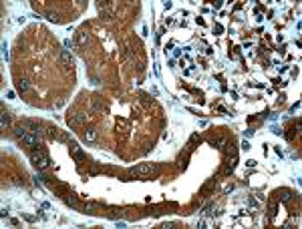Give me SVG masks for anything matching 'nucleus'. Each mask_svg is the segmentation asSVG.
<instances>
[{
    "label": "nucleus",
    "instance_id": "4",
    "mask_svg": "<svg viewBox=\"0 0 302 229\" xmlns=\"http://www.w3.org/2000/svg\"><path fill=\"white\" fill-rule=\"evenodd\" d=\"M60 64L67 67V68L73 64V54L69 52V50H60Z\"/></svg>",
    "mask_w": 302,
    "mask_h": 229
},
{
    "label": "nucleus",
    "instance_id": "2",
    "mask_svg": "<svg viewBox=\"0 0 302 229\" xmlns=\"http://www.w3.org/2000/svg\"><path fill=\"white\" fill-rule=\"evenodd\" d=\"M153 171V165L151 163H141V165H135L131 169V175L133 177H143V175H149Z\"/></svg>",
    "mask_w": 302,
    "mask_h": 229
},
{
    "label": "nucleus",
    "instance_id": "8",
    "mask_svg": "<svg viewBox=\"0 0 302 229\" xmlns=\"http://www.w3.org/2000/svg\"><path fill=\"white\" fill-rule=\"evenodd\" d=\"M77 40H79V44H85V42H89V34L87 32H79V38H77Z\"/></svg>",
    "mask_w": 302,
    "mask_h": 229
},
{
    "label": "nucleus",
    "instance_id": "7",
    "mask_svg": "<svg viewBox=\"0 0 302 229\" xmlns=\"http://www.w3.org/2000/svg\"><path fill=\"white\" fill-rule=\"evenodd\" d=\"M16 87H18L20 91H26V88H28V81H26V79H20V81L16 82Z\"/></svg>",
    "mask_w": 302,
    "mask_h": 229
},
{
    "label": "nucleus",
    "instance_id": "10",
    "mask_svg": "<svg viewBox=\"0 0 302 229\" xmlns=\"http://www.w3.org/2000/svg\"><path fill=\"white\" fill-rule=\"evenodd\" d=\"M8 121H10V119H8V113H2V127H6Z\"/></svg>",
    "mask_w": 302,
    "mask_h": 229
},
{
    "label": "nucleus",
    "instance_id": "13",
    "mask_svg": "<svg viewBox=\"0 0 302 229\" xmlns=\"http://www.w3.org/2000/svg\"><path fill=\"white\" fill-rule=\"evenodd\" d=\"M67 201L71 203V205H77V197H73V195H71V197H69V199H67Z\"/></svg>",
    "mask_w": 302,
    "mask_h": 229
},
{
    "label": "nucleus",
    "instance_id": "11",
    "mask_svg": "<svg viewBox=\"0 0 302 229\" xmlns=\"http://www.w3.org/2000/svg\"><path fill=\"white\" fill-rule=\"evenodd\" d=\"M71 149H73V153H77V155H81V149L77 143H71Z\"/></svg>",
    "mask_w": 302,
    "mask_h": 229
},
{
    "label": "nucleus",
    "instance_id": "12",
    "mask_svg": "<svg viewBox=\"0 0 302 229\" xmlns=\"http://www.w3.org/2000/svg\"><path fill=\"white\" fill-rule=\"evenodd\" d=\"M47 18H48L50 22H56V20H59V18H56V14H54V12H48V14H47Z\"/></svg>",
    "mask_w": 302,
    "mask_h": 229
},
{
    "label": "nucleus",
    "instance_id": "3",
    "mask_svg": "<svg viewBox=\"0 0 302 229\" xmlns=\"http://www.w3.org/2000/svg\"><path fill=\"white\" fill-rule=\"evenodd\" d=\"M22 141H24V145H28V147H36L40 139H38V135H36V133H26V137H24Z\"/></svg>",
    "mask_w": 302,
    "mask_h": 229
},
{
    "label": "nucleus",
    "instance_id": "5",
    "mask_svg": "<svg viewBox=\"0 0 302 229\" xmlns=\"http://www.w3.org/2000/svg\"><path fill=\"white\" fill-rule=\"evenodd\" d=\"M26 133H28V131H26L24 125H16V127H14V137H18V139H24Z\"/></svg>",
    "mask_w": 302,
    "mask_h": 229
},
{
    "label": "nucleus",
    "instance_id": "9",
    "mask_svg": "<svg viewBox=\"0 0 302 229\" xmlns=\"http://www.w3.org/2000/svg\"><path fill=\"white\" fill-rule=\"evenodd\" d=\"M280 199H282V201H284V203H288L290 199H292V195H290L288 191H282V195H280Z\"/></svg>",
    "mask_w": 302,
    "mask_h": 229
},
{
    "label": "nucleus",
    "instance_id": "6",
    "mask_svg": "<svg viewBox=\"0 0 302 229\" xmlns=\"http://www.w3.org/2000/svg\"><path fill=\"white\" fill-rule=\"evenodd\" d=\"M83 137H85V141H87V143H93V141H97V131H95V129H87Z\"/></svg>",
    "mask_w": 302,
    "mask_h": 229
},
{
    "label": "nucleus",
    "instance_id": "1",
    "mask_svg": "<svg viewBox=\"0 0 302 229\" xmlns=\"http://www.w3.org/2000/svg\"><path fill=\"white\" fill-rule=\"evenodd\" d=\"M30 161H32V165L36 169H40V171L50 165V159H48L47 151H32V153H30Z\"/></svg>",
    "mask_w": 302,
    "mask_h": 229
}]
</instances>
